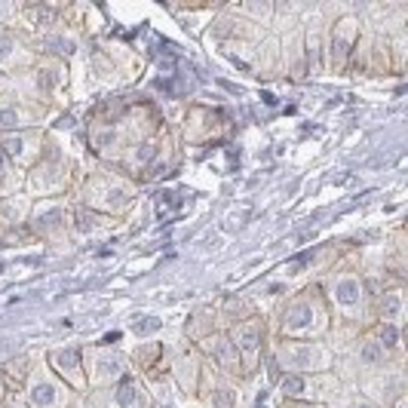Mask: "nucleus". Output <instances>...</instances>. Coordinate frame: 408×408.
Wrapping results in <instances>:
<instances>
[{
    "label": "nucleus",
    "mask_w": 408,
    "mask_h": 408,
    "mask_svg": "<svg viewBox=\"0 0 408 408\" xmlns=\"http://www.w3.org/2000/svg\"><path fill=\"white\" fill-rule=\"evenodd\" d=\"M283 390H288L291 396H301V390H304V381H298V378H286V381H283Z\"/></svg>",
    "instance_id": "nucleus-1"
},
{
    "label": "nucleus",
    "mask_w": 408,
    "mask_h": 408,
    "mask_svg": "<svg viewBox=\"0 0 408 408\" xmlns=\"http://www.w3.org/2000/svg\"><path fill=\"white\" fill-rule=\"evenodd\" d=\"M362 359H365V362H378V359H381V353H378V347H371V344H368V347L362 350Z\"/></svg>",
    "instance_id": "nucleus-2"
}]
</instances>
